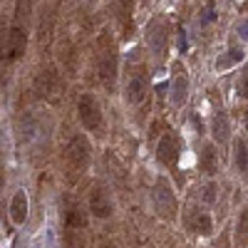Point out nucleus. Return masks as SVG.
<instances>
[{
    "mask_svg": "<svg viewBox=\"0 0 248 248\" xmlns=\"http://www.w3.org/2000/svg\"><path fill=\"white\" fill-rule=\"evenodd\" d=\"M97 70H99V79L107 87V92H114V87H117V45L107 28L97 35Z\"/></svg>",
    "mask_w": 248,
    "mask_h": 248,
    "instance_id": "nucleus-1",
    "label": "nucleus"
},
{
    "mask_svg": "<svg viewBox=\"0 0 248 248\" xmlns=\"http://www.w3.org/2000/svg\"><path fill=\"white\" fill-rule=\"evenodd\" d=\"M90 141L85 134H72L67 147H65V169H67V176L70 181H77L82 174L90 169Z\"/></svg>",
    "mask_w": 248,
    "mask_h": 248,
    "instance_id": "nucleus-2",
    "label": "nucleus"
},
{
    "mask_svg": "<svg viewBox=\"0 0 248 248\" xmlns=\"http://www.w3.org/2000/svg\"><path fill=\"white\" fill-rule=\"evenodd\" d=\"M35 90H37V94L43 97V99H47L50 105H57V102H60V94H62V77L57 75V70H55L52 62H47V65L37 72V77H35Z\"/></svg>",
    "mask_w": 248,
    "mask_h": 248,
    "instance_id": "nucleus-3",
    "label": "nucleus"
},
{
    "mask_svg": "<svg viewBox=\"0 0 248 248\" xmlns=\"http://www.w3.org/2000/svg\"><path fill=\"white\" fill-rule=\"evenodd\" d=\"M149 87V72L144 62H132L127 67V102L129 105H139L147 97Z\"/></svg>",
    "mask_w": 248,
    "mask_h": 248,
    "instance_id": "nucleus-4",
    "label": "nucleus"
},
{
    "mask_svg": "<svg viewBox=\"0 0 248 248\" xmlns=\"http://www.w3.org/2000/svg\"><path fill=\"white\" fill-rule=\"evenodd\" d=\"M77 112H79V122L85 124V129L92 134H102L105 132V114H102L99 102L92 94H82L77 102Z\"/></svg>",
    "mask_w": 248,
    "mask_h": 248,
    "instance_id": "nucleus-5",
    "label": "nucleus"
},
{
    "mask_svg": "<svg viewBox=\"0 0 248 248\" xmlns=\"http://www.w3.org/2000/svg\"><path fill=\"white\" fill-rule=\"evenodd\" d=\"M156 156H159V161L164 164V167H169V169L176 167V161L181 156V137L174 129H167L161 134L159 147H156Z\"/></svg>",
    "mask_w": 248,
    "mask_h": 248,
    "instance_id": "nucleus-6",
    "label": "nucleus"
},
{
    "mask_svg": "<svg viewBox=\"0 0 248 248\" xmlns=\"http://www.w3.org/2000/svg\"><path fill=\"white\" fill-rule=\"evenodd\" d=\"M114 211V203L109 191L105 189V184H94L90 189V214L97 218H109Z\"/></svg>",
    "mask_w": 248,
    "mask_h": 248,
    "instance_id": "nucleus-7",
    "label": "nucleus"
},
{
    "mask_svg": "<svg viewBox=\"0 0 248 248\" xmlns=\"http://www.w3.org/2000/svg\"><path fill=\"white\" fill-rule=\"evenodd\" d=\"M154 203H156V211H159L161 216H167V218H174L176 211H179L176 196L171 194L169 184L164 181V179H159V181L154 184Z\"/></svg>",
    "mask_w": 248,
    "mask_h": 248,
    "instance_id": "nucleus-8",
    "label": "nucleus"
},
{
    "mask_svg": "<svg viewBox=\"0 0 248 248\" xmlns=\"http://www.w3.org/2000/svg\"><path fill=\"white\" fill-rule=\"evenodd\" d=\"M62 226H65V229L87 231V214L79 206V201H75L72 196H67L62 201Z\"/></svg>",
    "mask_w": 248,
    "mask_h": 248,
    "instance_id": "nucleus-9",
    "label": "nucleus"
},
{
    "mask_svg": "<svg viewBox=\"0 0 248 248\" xmlns=\"http://www.w3.org/2000/svg\"><path fill=\"white\" fill-rule=\"evenodd\" d=\"M147 43L152 47V52L156 57L167 55V43H169V23L164 17H156L154 23L149 25V35H147Z\"/></svg>",
    "mask_w": 248,
    "mask_h": 248,
    "instance_id": "nucleus-10",
    "label": "nucleus"
},
{
    "mask_svg": "<svg viewBox=\"0 0 248 248\" xmlns=\"http://www.w3.org/2000/svg\"><path fill=\"white\" fill-rule=\"evenodd\" d=\"M134 0H114V17L119 25V35L129 40L134 32Z\"/></svg>",
    "mask_w": 248,
    "mask_h": 248,
    "instance_id": "nucleus-11",
    "label": "nucleus"
},
{
    "mask_svg": "<svg viewBox=\"0 0 248 248\" xmlns=\"http://www.w3.org/2000/svg\"><path fill=\"white\" fill-rule=\"evenodd\" d=\"M25 47H28V32L23 25H13L10 28V35H8V43H5V57L13 62L17 57L25 55Z\"/></svg>",
    "mask_w": 248,
    "mask_h": 248,
    "instance_id": "nucleus-12",
    "label": "nucleus"
},
{
    "mask_svg": "<svg viewBox=\"0 0 248 248\" xmlns=\"http://www.w3.org/2000/svg\"><path fill=\"white\" fill-rule=\"evenodd\" d=\"M186 92H189V77H186V70L181 67V62L174 65V79H171V105L181 107L186 102Z\"/></svg>",
    "mask_w": 248,
    "mask_h": 248,
    "instance_id": "nucleus-13",
    "label": "nucleus"
},
{
    "mask_svg": "<svg viewBox=\"0 0 248 248\" xmlns=\"http://www.w3.org/2000/svg\"><path fill=\"white\" fill-rule=\"evenodd\" d=\"M10 218L17 226L25 223V218H28V196H25V191H17L13 196V201H10Z\"/></svg>",
    "mask_w": 248,
    "mask_h": 248,
    "instance_id": "nucleus-14",
    "label": "nucleus"
},
{
    "mask_svg": "<svg viewBox=\"0 0 248 248\" xmlns=\"http://www.w3.org/2000/svg\"><path fill=\"white\" fill-rule=\"evenodd\" d=\"M186 223H189V229L194 233H203V236L211 233V216L203 214V211H191L189 218H186Z\"/></svg>",
    "mask_w": 248,
    "mask_h": 248,
    "instance_id": "nucleus-15",
    "label": "nucleus"
},
{
    "mask_svg": "<svg viewBox=\"0 0 248 248\" xmlns=\"http://www.w3.org/2000/svg\"><path fill=\"white\" fill-rule=\"evenodd\" d=\"M201 169H203V174H209V176L216 174L218 156H216V147H214V144H203V149H201Z\"/></svg>",
    "mask_w": 248,
    "mask_h": 248,
    "instance_id": "nucleus-16",
    "label": "nucleus"
},
{
    "mask_svg": "<svg viewBox=\"0 0 248 248\" xmlns=\"http://www.w3.org/2000/svg\"><path fill=\"white\" fill-rule=\"evenodd\" d=\"M211 132H214V139L221 144L229 139V117H226V112H216V117L211 122Z\"/></svg>",
    "mask_w": 248,
    "mask_h": 248,
    "instance_id": "nucleus-17",
    "label": "nucleus"
},
{
    "mask_svg": "<svg viewBox=\"0 0 248 248\" xmlns=\"http://www.w3.org/2000/svg\"><path fill=\"white\" fill-rule=\"evenodd\" d=\"M233 152H236V167H238V171L246 174V171H248V141H246L243 137L236 139Z\"/></svg>",
    "mask_w": 248,
    "mask_h": 248,
    "instance_id": "nucleus-18",
    "label": "nucleus"
},
{
    "mask_svg": "<svg viewBox=\"0 0 248 248\" xmlns=\"http://www.w3.org/2000/svg\"><path fill=\"white\" fill-rule=\"evenodd\" d=\"M236 246L246 248L248 246V209L241 211L238 216V226H236Z\"/></svg>",
    "mask_w": 248,
    "mask_h": 248,
    "instance_id": "nucleus-19",
    "label": "nucleus"
},
{
    "mask_svg": "<svg viewBox=\"0 0 248 248\" xmlns=\"http://www.w3.org/2000/svg\"><path fill=\"white\" fill-rule=\"evenodd\" d=\"M241 60H243V52H241V50H231L229 57H221V60L216 62V67H218V70H226V67L236 65V62H241Z\"/></svg>",
    "mask_w": 248,
    "mask_h": 248,
    "instance_id": "nucleus-20",
    "label": "nucleus"
},
{
    "mask_svg": "<svg viewBox=\"0 0 248 248\" xmlns=\"http://www.w3.org/2000/svg\"><path fill=\"white\" fill-rule=\"evenodd\" d=\"M201 196L206 199V203H214L216 201V184H209L206 189L201 191Z\"/></svg>",
    "mask_w": 248,
    "mask_h": 248,
    "instance_id": "nucleus-21",
    "label": "nucleus"
},
{
    "mask_svg": "<svg viewBox=\"0 0 248 248\" xmlns=\"http://www.w3.org/2000/svg\"><path fill=\"white\" fill-rule=\"evenodd\" d=\"M238 94H241L243 99H248V70L241 75V82H238Z\"/></svg>",
    "mask_w": 248,
    "mask_h": 248,
    "instance_id": "nucleus-22",
    "label": "nucleus"
},
{
    "mask_svg": "<svg viewBox=\"0 0 248 248\" xmlns=\"http://www.w3.org/2000/svg\"><path fill=\"white\" fill-rule=\"evenodd\" d=\"M241 37H246V40H248V20L241 25Z\"/></svg>",
    "mask_w": 248,
    "mask_h": 248,
    "instance_id": "nucleus-23",
    "label": "nucleus"
},
{
    "mask_svg": "<svg viewBox=\"0 0 248 248\" xmlns=\"http://www.w3.org/2000/svg\"><path fill=\"white\" fill-rule=\"evenodd\" d=\"M218 248H229V241H226V238H223V241H221V246H218Z\"/></svg>",
    "mask_w": 248,
    "mask_h": 248,
    "instance_id": "nucleus-24",
    "label": "nucleus"
},
{
    "mask_svg": "<svg viewBox=\"0 0 248 248\" xmlns=\"http://www.w3.org/2000/svg\"><path fill=\"white\" fill-rule=\"evenodd\" d=\"M102 248H117L114 243H102Z\"/></svg>",
    "mask_w": 248,
    "mask_h": 248,
    "instance_id": "nucleus-25",
    "label": "nucleus"
},
{
    "mask_svg": "<svg viewBox=\"0 0 248 248\" xmlns=\"http://www.w3.org/2000/svg\"><path fill=\"white\" fill-rule=\"evenodd\" d=\"M243 8H246V10H248V0H246V3H243Z\"/></svg>",
    "mask_w": 248,
    "mask_h": 248,
    "instance_id": "nucleus-26",
    "label": "nucleus"
}]
</instances>
